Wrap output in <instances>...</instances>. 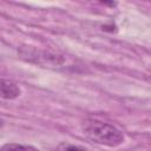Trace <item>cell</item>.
<instances>
[{
    "label": "cell",
    "instance_id": "5",
    "mask_svg": "<svg viewBox=\"0 0 151 151\" xmlns=\"http://www.w3.org/2000/svg\"><path fill=\"white\" fill-rule=\"evenodd\" d=\"M58 151H91V150L87 147L80 146V145H76V144L63 143L58 146Z\"/></svg>",
    "mask_w": 151,
    "mask_h": 151
},
{
    "label": "cell",
    "instance_id": "1",
    "mask_svg": "<svg viewBox=\"0 0 151 151\" xmlns=\"http://www.w3.org/2000/svg\"><path fill=\"white\" fill-rule=\"evenodd\" d=\"M85 134L97 144L106 146H118L124 143V133L116 125L99 120L88 119L84 124Z\"/></svg>",
    "mask_w": 151,
    "mask_h": 151
},
{
    "label": "cell",
    "instance_id": "3",
    "mask_svg": "<svg viewBox=\"0 0 151 151\" xmlns=\"http://www.w3.org/2000/svg\"><path fill=\"white\" fill-rule=\"evenodd\" d=\"M19 86L7 79H0V97L5 99H14L20 96Z\"/></svg>",
    "mask_w": 151,
    "mask_h": 151
},
{
    "label": "cell",
    "instance_id": "2",
    "mask_svg": "<svg viewBox=\"0 0 151 151\" xmlns=\"http://www.w3.org/2000/svg\"><path fill=\"white\" fill-rule=\"evenodd\" d=\"M21 54L27 60L34 61L37 64L45 66V67H61L66 63L65 55H61L58 53H52L48 51L26 48L25 51H21Z\"/></svg>",
    "mask_w": 151,
    "mask_h": 151
},
{
    "label": "cell",
    "instance_id": "4",
    "mask_svg": "<svg viewBox=\"0 0 151 151\" xmlns=\"http://www.w3.org/2000/svg\"><path fill=\"white\" fill-rule=\"evenodd\" d=\"M0 151H39V150H37L32 146H27V145L9 143V144H5L4 146H1Z\"/></svg>",
    "mask_w": 151,
    "mask_h": 151
}]
</instances>
